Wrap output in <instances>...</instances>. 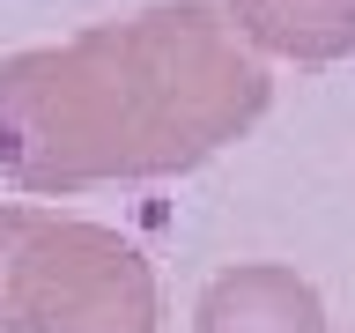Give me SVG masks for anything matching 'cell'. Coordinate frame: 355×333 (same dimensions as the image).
Here are the masks:
<instances>
[{
    "mask_svg": "<svg viewBox=\"0 0 355 333\" xmlns=\"http://www.w3.org/2000/svg\"><path fill=\"white\" fill-rule=\"evenodd\" d=\"M193 333H326V304L288 266H230L207 282Z\"/></svg>",
    "mask_w": 355,
    "mask_h": 333,
    "instance_id": "cell-3",
    "label": "cell"
},
{
    "mask_svg": "<svg viewBox=\"0 0 355 333\" xmlns=\"http://www.w3.org/2000/svg\"><path fill=\"white\" fill-rule=\"evenodd\" d=\"M0 333H155V274L104 222L0 207Z\"/></svg>",
    "mask_w": 355,
    "mask_h": 333,
    "instance_id": "cell-2",
    "label": "cell"
},
{
    "mask_svg": "<svg viewBox=\"0 0 355 333\" xmlns=\"http://www.w3.org/2000/svg\"><path fill=\"white\" fill-rule=\"evenodd\" d=\"M259 111L266 67L237 22L200 0L148 8L0 60V178L22 193L171 178L230 148Z\"/></svg>",
    "mask_w": 355,
    "mask_h": 333,
    "instance_id": "cell-1",
    "label": "cell"
},
{
    "mask_svg": "<svg viewBox=\"0 0 355 333\" xmlns=\"http://www.w3.org/2000/svg\"><path fill=\"white\" fill-rule=\"evenodd\" d=\"M230 22L259 52L311 60V67L355 52V0H230Z\"/></svg>",
    "mask_w": 355,
    "mask_h": 333,
    "instance_id": "cell-4",
    "label": "cell"
}]
</instances>
